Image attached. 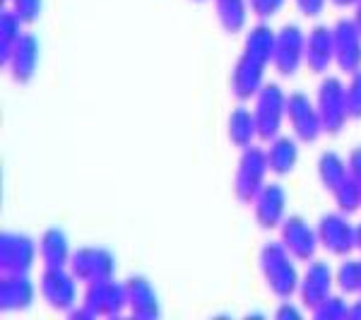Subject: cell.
I'll list each match as a JSON object with an SVG mask.
<instances>
[{"label":"cell","mask_w":361,"mask_h":320,"mask_svg":"<svg viewBox=\"0 0 361 320\" xmlns=\"http://www.w3.org/2000/svg\"><path fill=\"white\" fill-rule=\"evenodd\" d=\"M258 270L267 292L277 301H289L299 294L301 275L296 258L284 248L282 241H267L258 251Z\"/></svg>","instance_id":"cell-1"},{"label":"cell","mask_w":361,"mask_h":320,"mask_svg":"<svg viewBox=\"0 0 361 320\" xmlns=\"http://www.w3.org/2000/svg\"><path fill=\"white\" fill-rule=\"evenodd\" d=\"M267 173H270V161H267V149L250 144L241 149L234 171V197L241 205H250L260 188L267 183Z\"/></svg>","instance_id":"cell-2"},{"label":"cell","mask_w":361,"mask_h":320,"mask_svg":"<svg viewBox=\"0 0 361 320\" xmlns=\"http://www.w3.org/2000/svg\"><path fill=\"white\" fill-rule=\"evenodd\" d=\"M316 109L323 121V128L328 135H337L345 130L349 116V99L347 82H342L337 75H323L316 87Z\"/></svg>","instance_id":"cell-3"},{"label":"cell","mask_w":361,"mask_h":320,"mask_svg":"<svg viewBox=\"0 0 361 320\" xmlns=\"http://www.w3.org/2000/svg\"><path fill=\"white\" fill-rule=\"evenodd\" d=\"M289 94L277 82H265L263 90L253 99V116L258 123V140L270 142L282 133V123L287 121Z\"/></svg>","instance_id":"cell-4"},{"label":"cell","mask_w":361,"mask_h":320,"mask_svg":"<svg viewBox=\"0 0 361 320\" xmlns=\"http://www.w3.org/2000/svg\"><path fill=\"white\" fill-rule=\"evenodd\" d=\"M39 296L51 311L68 316L80 304V279L70 267H44L39 277Z\"/></svg>","instance_id":"cell-5"},{"label":"cell","mask_w":361,"mask_h":320,"mask_svg":"<svg viewBox=\"0 0 361 320\" xmlns=\"http://www.w3.org/2000/svg\"><path fill=\"white\" fill-rule=\"evenodd\" d=\"M320 248H325L335 258H347L352 251H357V224L349 219V214L340 212H325L316 224Z\"/></svg>","instance_id":"cell-6"},{"label":"cell","mask_w":361,"mask_h":320,"mask_svg":"<svg viewBox=\"0 0 361 320\" xmlns=\"http://www.w3.org/2000/svg\"><path fill=\"white\" fill-rule=\"evenodd\" d=\"M272 66L279 78H294L301 66H306V32L296 22H287L277 29Z\"/></svg>","instance_id":"cell-7"},{"label":"cell","mask_w":361,"mask_h":320,"mask_svg":"<svg viewBox=\"0 0 361 320\" xmlns=\"http://www.w3.org/2000/svg\"><path fill=\"white\" fill-rule=\"evenodd\" d=\"M70 272L80 279L82 284L104 282V279H114L118 263L116 255L104 246H80L73 251L70 258Z\"/></svg>","instance_id":"cell-8"},{"label":"cell","mask_w":361,"mask_h":320,"mask_svg":"<svg viewBox=\"0 0 361 320\" xmlns=\"http://www.w3.org/2000/svg\"><path fill=\"white\" fill-rule=\"evenodd\" d=\"M80 304H85L97 318H121L128 311L126 284L116 282V277L104 279V282L85 284Z\"/></svg>","instance_id":"cell-9"},{"label":"cell","mask_w":361,"mask_h":320,"mask_svg":"<svg viewBox=\"0 0 361 320\" xmlns=\"http://www.w3.org/2000/svg\"><path fill=\"white\" fill-rule=\"evenodd\" d=\"M287 121L292 125V135L304 144H313L325 133L323 121H320V113L316 109V99H311L301 90L289 94Z\"/></svg>","instance_id":"cell-10"},{"label":"cell","mask_w":361,"mask_h":320,"mask_svg":"<svg viewBox=\"0 0 361 320\" xmlns=\"http://www.w3.org/2000/svg\"><path fill=\"white\" fill-rule=\"evenodd\" d=\"M279 241L284 243L289 253L296 258V263H308L318 255L320 238L318 229L313 226L304 214H289L279 224Z\"/></svg>","instance_id":"cell-11"},{"label":"cell","mask_w":361,"mask_h":320,"mask_svg":"<svg viewBox=\"0 0 361 320\" xmlns=\"http://www.w3.org/2000/svg\"><path fill=\"white\" fill-rule=\"evenodd\" d=\"M39 260V241L25 231H3L0 236V267L3 272H29Z\"/></svg>","instance_id":"cell-12"},{"label":"cell","mask_w":361,"mask_h":320,"mask_svg":"<svg viewBox=\"0 0 361 320\" xmlns=\"http://www.w3.org/2000/svg\"><path fill=\"white\" fill-rule=\"evenodd\" d=\"M335 289V270L330 267L328 260L323 258H313L306 263V270L301 275V284H299V301L306 311H313L333 294Z\"/></svg>","instance_id":"cell-13"},{"label":"cell","mask_w":361,"mask_h":320,"mask_svg":"<svg viewBox=\"0 0 361 320\" xmlns=\"http://www.w3.org/2000/svg\"><path fill=\"white\" fill-rule=\"evenodd\" d=\"M250 207H253L255 224H258L260 229H265V231L279 229V224L287 219L289 195L282 183H277V181L265 183L263 188H260V193L255 195V200L250 202Z\"/></svg>","instance_id":"cell-14"},{"label":"cell","mask_w":361,"mask_h":320,"mask_svg":"<svg viewBox=\"0 0 361 320\" xmlns=\"http://www.w3.org/2000/svg\"><path fill=\"white\" fill-rule=\"evenodd\" d=\"M335 66L342 75H352L361 68V32L352 17H340L333 25Z\"/></svg>","instance_id":"cell-15"},{"label":"cell","mask_w":361,"mask_h":320,"mask_svg":"<svg viewBox=\"0 0 361 320\" xmlns=\"http://www.w3.org/2000/svg\"><path fill=\"white\" fill-rule=\"evenodd\" d=\"M265 73H267V63L258 61V58L248 54H241L236 58L234 68H231V78H229L231 94L243 104L255 99V94L265 85Z\"/></svg>","instance_id":"cell-16"},{"label":"cell","mask_w":361,"mask_h":320,"mask_svg":"<svg viewBox=\"0 0 361 320\" xmlns=\"http://www.w3.org/2000/svg\"><path fill=\"white\" fill-rule=\"evenodd\" d=\"M39 287L25 272H3L0 277V308L5 313H25L34 306Z\"/></svg>","instance_id":"cell-17"},{"label":"cell","mask_w":361,"mask_h":320,"mask_svg":"<svg viewBox=\"0 0 361 320\" xmlns=\"http://www.w3.org/2000/svg\"><path fill=\"white\" fill-rule=\"evenodd\" d=\"M128 311L137 320H157L161 316V301L154 284L145 275H130L126 279Z\"/></svg>","instance_id":"cell-18"},{"label":"cell","mask_w":361,"mask_h":320,"mask_svg":"<svg viewBox=\"0 0 361 320\" xmlns=\"http://www.w3.org/2000/svg\"><path fill=\"white\" fill-rule=\"evenodd\" d=\"M335 63V39L333 27L313 25L306 34V68L313 75H328Z\"/></svg>","instance_id":"cell-19"},{"label":"cell","mask_w":361,"mask_h":320,"mask_svg":"<svg viewBox=\"0 0 361 320\" xmlns=\"http://www.w3.org/2000/svg\"><path fill=\"white\" fill-rule=\"evenodd\" d=\"M39 56H42V49H39V39L34 34H25L20 42L15 44L13 54L5 61V70L13 78V82L17 85H29L37 75L39 68Z\"/></svg>","instance_id":"cell-20"},{"label":"cell","mask_w":361,"mask_h":320,"mask_svg":"<svg viewBox=\"0 0 361 320\" xmlns=\"http://www.w3.org/2000/svg\"><path fill=\"white\" fill-rule=\"evenodd\" d=\"M73 258V243L66 229L49 226L39 236V260L44 267H68Z\"/></svg>","instance_id":"cell-21"},{"label":"cell","mask_w":361,"mask_h":320,"mask_svg":"<svg viewBox=\"0 0 361 320\" xmlns=\"http://www.w3.org/2000/svg\"><path fill=\"white\" fill-rule=\"evenodd\" d=\"M226 137L238 149H246L258 140V123H255L253 109H248L243 101L226 116Z\"/></svg>","instance_id":"cell-22"},{"label":"cell","mask_w":361,"mask_h":320,"mask_svg":"<svg viewBox=\"0 0 361 320\" xmlns=\"http://www.w3.org/2000/svg\"><path fill=\"white\" fill-rule=\"evenodd\" d=\"M267 161L275 176H289L299 164V140L294 135H279L267 142Z\"/></svg>","instance_id":"cell-23"},{"label":"cell","mask_w":361,"mask_h":320,"mask_svg":"<svg viewBox=\"0 0 361 320\" xmlns=\"http://www.w3.org/2000/svg\"><path fill=\"white\" fill-rule=\"evenodd\" d=\"M275 44H277V29H272L265 20H258L246 32V39H243V54L258 58V61H263L270 66L272 56H275Z\"/></svg>","instance_id":"cell-24"},{"label":"cell","mask_w":361,"mask_h":320,"mask_svg":"<svg viewBox=\"0 0 361 320\" xmlns=\"http://www.w3.org/2000/svg\"><path fill=\"white\" fill-rule=\"evenodd\" d=\"M316 173H318L320 185H323L328 193H333L337 185L349 178V164H347V159L342 154H337V152H333V149H328V152H323V154L318 156Z\"/></svg>","instance_id":"cell-25"},{"label":"cell","mask_w":361,"mask_h":320,"mask_svg":"<svg viewBox=\"0 0 361 320\" xmlns=\"http://www.w3.org/2000/svg\"><path fill=\"white\" fill-rule=\"evenodd\" d=\"M214 15L226 34H241L248 25V0H214Z\"/></svg>","instance_id":"cell-26"},{"label":"cell","mask_w":361,"mask_h":320,"mask_svg":"<svg viewBox=\"0 0 361 320\" xmlns=\"http://www.w3.org/2000/svg\"><path fill=\"white\" fill-rule=\"evenodd\" d=\"M22 29H25V22L20 20V15L13 8L0 10V61H3V66L10 58V54H13L15 44L25 37Z\"/></svg>","instance_id":"cell-27"},{"label":"cell","mask_w":361,"mask_h":320,"mask_svg":"<svg viewBox=\"0 0 361 320\" xmlns=\"http://www.w3.org/2000/svg\"><path fill=\"white\" fill-rule=\"evenodd\" d=\"M330 195H333V200H335V205L340 212L354 214L361 209V188H359V183L352 178V173H349L347 181H342Z\"/></svg>","instance_id":"cell-28"},{"label":"cell","mask_w":361,"mask_h":320,"mask_svg":"<svg viewBox=\"0 0 361 320\" xmlns=\"http://www.w3.org/2000/svg\"><path fill=\"white\" fill-rule=\"evenodd\" d=\"M335 287L342 294H359V260L347 255L342 258V263L335 267Z\"/></svg>","instance_id":"cell-29"},{"label":"cell","mask_w":361,"mask_h":320,"mask_svg":"<svg viewBox=\"0 0 361 320\" xmlns=\"http://www.w3.org/2000/svg\"><path fill=\"white\" fill-rule=\"evenodd\" d=\"M349 313V301L345 299V294H330L318 308H313L311 316L316 320H347Z\"/></svg>","instance_id":"cell-30"},{"label":"cell","mask_w":361,"mask_h":320,"mask_svg":"<svg viewBox=\"0 0 361 320\" xmlns=\"http://www.w3.org/2000/svg\"><path fill=\"white\" fill-rule=\"evenodd\" d=\"M10 8L20 15L25 25H34L44 13V0H10Z\"/></svg>","instance_id":"cell-31"},{"label":"cell","mask_w":361,"mask_h":320,"mask_svg":"<svg viewBox=\"0 0 361 320\" xmlns=\"http://www.w3.org/2000/svg\"><path fill=\"white\" fill-rule=\"evenodd\" d=\"M284 5H287V0H248L250 15H255L258 20H265V22L282 13Z\"/></svg>","instance_id":"cell-32"},{"label":"cell","mask_w":361,"mask_h":320,"mask_svg":"<svg viewBox=\"0 0 361 320\" xmlns=\"http://www.w3.org/2000/svg\"><path fill=\"white\" fill-rule=\"evenodd\" d=\"M347 99H349V116L354 121H361V68L349 75L347 82Z\"/></svg>","instance_id":"cell-33"},{"label":"cell","mask_w":361,"mask_h":320,"mask_svg":"<svg viewBox=\"0 0 361 320\" xmlns=\"http://www.w3.org/2000/svg\"><path fill=\"white\" fill-rule=\"evenodd\" d=\"M330 0H294V5H296V10H299L304 17H320L323 15V10H325V5H328Z\"/></svg>","instance_id":"cell-34"},{"label":"cell","mask_w":361,"mask_h":320,"mask_svg":"<svg viewBox=\"0 0 361 320\" xmlns=\"http://www.w3.org/2000/svg\"><path fill=\"white\" fill-rule=\"evenodd\" d=\"M347 164H349V173H352V178L359 183V188H361V144L352 147V152L347 154Z\"/></svg>","instance_id":"cell-35"},{"label":"cell","mask_w":361,"mask_h":320,"mask_svg":"<svg viewBox=\"0 0 361 320\" xmlns=\"http://www.w3.org/2000/svg\"><path fill=\"white\" fill-rule=\"evenodd\" d=\"M299 316H301V308L294 306L292 299L282 301V304L277 306V311H275V318H279V320H284V318H299Z\"/></svg>","instance_id":"cell-36"},{"label":"cell","mask_w":361,"mask_h":320,"mask_svg":"<svg viewBox=\"0 0 361 320\" xmlns=\"http://www.w3.org/2000/svg\"><path fill=\"white\" fill-rule=\"evenodd\" d=\"M347 320H361V294H357V301H352V304H349Z\"/></svg>","instance_id":"cell-37"},{"label":"cell","mask_w":361,"mask_h":320,"mask_svg":"<svg viewBox=\"0 0 361 320\" xmlns=\"http://www.w3.org/2000/svg\"><path fill=\"white\" fill-rule=\"evenodd\" d=\"M352 22L357 25V29L361 32V3L354 5V15H352Z\"/></svg>","instance_id":"cell-38"},{"label":"cell","mask_w":361,"mask_h":320,"mask_svg":"<svg viewBox=\"0 0 361 320\" xmlns=\"http://www.w3.org/2000/svg\"><path fill=\"white\" fill-rule=\"evenodd\" d=\"M330 3H333L335 8H354L359 0H330Z\"/></svg>","instance_id":"cell-39"},{"label":"cell","mask_w":361,"mask_h":320,"mask_svg":"<svg viewBox=\"0 0 361 320\" xmlns=\"http://www.w3.org/2000/svg\"><path fill=\"white\" fill-rule=\"evenodd\" d=\"M357 251L361 253V222L357 224Z\"/></svg>","instance_id":"cell-40"},{"label":"cell","mask_w":361,"mask_h":320,"mask_svg":"<svg viewBox=\"0 0 361 320\" xmlns=\"http://www.w3.org/2000/svg\"><path fill=\"white\" fill-rule=\"evenodd\" d=\"M359 294H361V258H359Z\"/></svg>","instance_id":"cell-41"},{"label":"cell","mask_w":361,"mask_h":320,"mask_svg":"<svg viewBox=\"0 0 361 320\" xmlns=\"http://www.w3.org/2000/svg\"><path fill=\"white\" fill-rule=\"evenodd\" d=\"M193 3H205V0H193Z\"/></svg>","instance_id":"cell-42"},{"label":"cell","mask_w":361,"mask_h":320,"mask_svg":"<svg viewBox=\"0 0 361 320\" xmlns=\"http://www.w3.org/2000/svg\"><path fill=\"white\" fill-rule=\"evenodd\" d=\"M3 3H10V0H3Z\"/></svg>","instance_id":"cell-43"},{"label":"cell","mask_w":361,"mask_h":320,"mask_svg":"<svg viewBox=\"0 0 361 320\" xmlns=\"http://www.w3.org/2000/svg\"><path fill=\"white\" fill-rule=\"evenodd\" d=\"M359 3H361V0H359Z\"/></svg>","instance_id":"cell-44"}]
</instances>
